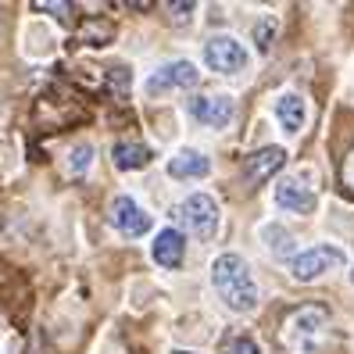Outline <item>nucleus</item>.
Segmentation results:
<instances>
[{"mask_svg":"<svg viewBox=\"0 0 354 354\" xmlns=\"http://www.w3.org/2000/svg\"><path fill=\"white\" fill-rule=\"evenodd\" d=\"M151 254L161 268H179L183 265V254H186V240L179 229H161V233L154 236V247Z\"/></svg>","mask_w":354,"mask_h":354,"instance_id":"9b49d317","label":"nucleus"},{"mask_svg":"<svg viewBox=\"0 0 354 354\" xmlns=\"http://www.w3.org/2000/svg\"><path fill=\"white\" fill-rule=\"evenodd\" d=\"M212 286L229 311L247 315V311L258 308V283L240 254H218L212 261Z\"/></svg>","mask_w":354,"mask_h":354,"instance_id":"f257e3e1","label":"nucleus"},{"mask_svg":"<svg viewBox=\"0 0 354 354\" xmlns=\"http://www.w3.org/2000/svg\"><path fill=\"white\" fill-rule=\"evenodd\" d=\"M283 165H286V151L283 147H261L251 158H243V179L251 186H261V183L272 179Z\"/></svg>","mask_w":354,"mask_h":354,"instance_id":"9d476101","label":"nucleus"},{"mask_svg":"<svg viewBox=\"0 0 354 354\" xmlns=\"http://www.w3.org/2000/svg\"><path fill=\"white\" fill-rule=\"evenodd\" d=\"M344 265H347V254L340 251V247L315 243V247H308V251L294 254V261H290V276H294L297 283H311V279L333 272V268H344Z\"/></svg>","mask_w":354,"mask_h":354,"instance_id":"7ed1b4c3","label":"nucleus"},{"mask_svg":"<svg viewBox=\"0 0 354 354\" xmlns=\"http://www.w3.org/2000/svg\"><path fill=\"white\" fill-rule=\"evenodd\" d=\"M329 337V311L322 304H304L297 311H290L279 340L290 354H319Z\"/></svg>","mask_w":354,"mask_h":354,"instance_id":"f03ea898","label":"nucleus"},{"mask_svg":"<svg viewBox=\"0 0 354 354\" xmlns=\"http://www.w3.org/2000/svg\"><path fill=\"white\" fill-rule=\"evenodd\" d=\"M169 176L172 179H204V176H212V161H207V154H201L194 147H183L169 161Z\"/></svg>","mask_w":354,"mask_h":354,"instance_id":"f8f14e48","label":"nucleus"},{"mask_svg":"<svg viewBox=\"0 0 354 354\" xmlns=\"http://www.w3.org/2000/svg\"><path fill=\"white\" fill-rule=\"evenodd\" d=\"M201 82V72H197V65L194 61H186V57H179V61H169V65H161L151 79H147V90L151 97H161V93H169V90H190V86H197Z\"/></svg>","mask_w":354,"mask_h":354,"instance_id":"423d86ee","label":"nucleus"},{"mask_svg":"<svg viewBox=\"0 0 354 354\" xmlns=\"http://www.w3.org/2000/svg\"><path fill=\"white\" fill-rule=\"evenodd\" d=\"M36 11H50L57 22H72V4L68 0H36Z\"/></svg>","mask_w":354,"mask_h":354,"instance_id":"6ab92c4d","label":"nucleus"},{"mask_svg":"<svg viewBox=\"0 0 354 354\" xmlns=\"http://www.w3.org/2000/svg\"><path fill=\"white\" fill-rule=\"evenodd\" d=\"M276 118H279L283 133H290V136L301 133L304 122H308V108H304L301 93H279L276 97Z\"/></svg>","mask_w":354,"mask_h":354,"instance_id":"ddd939ff","label":"nucleus"},{"mask_svg":"<svg viewBox=\"0 0 354 354\" xmlns=\"http://www.w3.org/2000/svg\"><path fill=\"white\" fill-rule=\"evenodd\" d=\"M111 161H115V169H122V172L147 169L151 165V147L147 143H136V140H118L111 147Z\"/></svg>","mask_w":354,"mask_h":354,"instance_id":"4468645a","label":"nucleus"},{"mask_svg":"<svg viewBox=\"0 0 354 354\" xmlns=\"http://www.w3.org/2000/svg\"><path fill=\"white\" fill-rule=\"evenodd\" d=\"M261 240H265V247L276 258H290V261H294V243L297 240H294V233H286L283 225H265L261 229Z\"/></svg>","mask_w":354,"mask_h":354,"instance_id":"dca6fc26","label":"nucleus"},{"mask_svg":"<svg viewBox=\"0 0 354 354\" xmlns=\"http://www.w3.org/2000/svg\"><path fill=\"white\" fill-rule=\"evenodd\" d=\"M204 61H207V68L218 72V75H236V72L247 68L251 54H247V47L233 36H212L204 44Z\"/></svg>","mask_w":354,"mask_h":354,"instance_id":"39448f33","label":"nucleus"},{"mask_svg":"<svg viewBox=\"0 0 354 354\" xmlns=\"http://www.w3.org/2000/svg\"><path fill=\"white\" fill-rule=\"evenodd\" d=\"M272 39H276V18L272 15H261L258 22H254V44H258V50L265 54L268 47H272Z\"/></svg>","mask_w":354,"mask_h":354,"instance_id":"f3484780","label":"nucleus"},{"mask_svg":"<svg viewBox=\"0 0 354 354\" xmlns=\"http://www.w3.org/2000/svg\"><path fill=\"white\" fill-rule=\"evenodd\" d=\"M351 283H354V272H351Z\"/></svg>","mask_w":354,"mask_h":354,"instance_id":"b1692460","label":"nucleus"},{"mask_svg":"<svg viewBox=\"0 0 354 354\" xmlns=\"http://www.w3.org/2000/svg\"><path fill=\"white\" fill-rule=\"evenodd\" d=\"M111 225L118 229L122 236L136 240V236H143L151 229V215L143 212L133 197H115V204H111Z\"/></svg>","mask_w":354,"mask_h":354,"instance_id":"1a4fd4ad","label":"nucleus"},{"mask_svg":"<svg viewBox=\"0 0 354 354\" xmlns=\"http://www.w3.org/2000/svg\"><path fill=\"white\" fill-rule=\"evenodd\" d=\"M176 218L190 229L194 236H201V240H212L218 233V222H222L218 218V204H215L212 194H190V197L179 204Z\"/></svg>","mask_w":354,"mask_h":354,"instance_id":"20e7f679","label":"nucleus"},{"mask_svg":"<svg viewBox=\"0 0 354 354\" xmlns=\"http://www.w3.org/2000/svg\"><path fill=\"white\" fill-rule=\"evenodd\" d=\"M340 183H344V190L354 194V151L344 158V169H340Z\"/></svg>","mask_w":354,"mask_h":354,"instance_id":"4be33fe9","label":"nucleus"},{"mask_svg":"<svg viewBox=\"0 0 354 354\" xmlns=\"http://www.w3.org/2000/svg\"><path fill=\"white\" fill-rule=\"evenodd\" d=\"M197 11V4L194 0H186V4H169V18L176 26H183V22H190V15Z\"/></svg>","mask_w":354,"mask_h":354,"instance_id":"412c9836","label":"nucleus"},{"mask_svg":"<svg viewBox=\"0 0 354 354\" xmlns=\"http://www.w3.org/2000/svg\"><path fill=\"white\" fill-rule=\"evenodd\" d=\"M190 115L207 129H225L236 118V104L225 93H207V97H194L190 100Z\"/></svg>","mask_w":354,"mask_h":354,"instance_id":"0eeeda50","label":"nucleus"},{"mask_svg":"<svg viewBox=\"0 0 354 354\" xmlns=\"http://www.w3.org/2000/svg\"><path fill=\"white\" fill-rule=\"evenodd\" d=\"M79 44H86V47L115 44V22H108V18H86V26L79 29Z\"/></svg>","mask_w":354,"mask_h":354,"instance_id":"2eb2a0df","label":"nucleus"},{"mask_svg":"<svg viewBox=\"0 0 354 354\" xmlns=\"http://www.w3.org/2000/svg\"><path fill=\"white\" fill-rule=\"evenodd\" d=\"M276 204L283 212H294V215H311L319 204V194L301 179V176H286L276 183Z\"/></svg>","mask_w":354,"mask_h":354,"instance_id":"6e6552de","label":"nucleus"},{"mask_svg":"<svg viewBox=\"0 0 354 354\" xmlns=\"http://www.w3.org/2000/svg\"><path fill=\"white\" fill-rule=\"evenodd\" d=\"M222 354H261V347L251 340V337H236L222 347Z\"/></svg>","mask_w":354,"mask_h":354,"instance_id":"aec40b11","label":"nucleus"},{"mask_svg":"<svg viewBox=\"0 0 354 354\" xmlns=\"http://www.w3.org/2000/svg\"><path fill=\"white\" fill-rule=\"evenodd\" d=\"M172 354H194V351H172Z\"/></svg>","mask_w":354,"mask_h":354,"instance_id":"5701e85b","label":"nucleus"},{"mask_svg":"<svg viewBox=\"0 0 354 354\" xmlns=\"http://www.w3.org/2000/svg\"><path fill=\"white\" fill-rule=\"evenodd\" d=\"M90 165H93V147H90V143H75L72 154H68V172L72 176H82Z\"/></svg>","mask_w":354,"mask_h":354,"instance_id":"a211bd4d","label":"nucleus"}]
</instances>
